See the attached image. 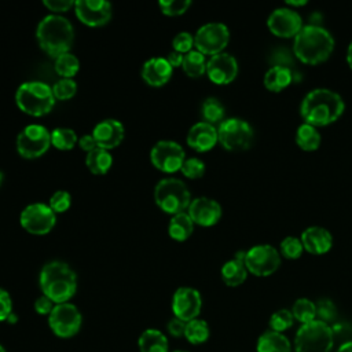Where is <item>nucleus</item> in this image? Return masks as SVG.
<instances>
[{
	"instance_id": "29",
	"label": "nucleus",
	"mask_w": 352,
	"mask_h": 352,
	"mask_svg": "<svg viewBox=\"0 0 352 352\" xmlns=\"http://www.w3.org/2000/svg\"><path fill=\"white\" fill-rule=\"evenodd\" d=\"M113 164V157L109 153V150L96 147L95 150L87 153L85 157V165L88 169L95 175H104L109 172Z\"/></svg>"
},
{
	"instance_id": "12",
	"label": "nucleus",
	"mask_w": 352,
	"mask_h": 352,
	"mask_svg": "<svg viewBox=\"0 0 352 352\" xmlns=\"http://www.w3.org/2000/svg\"><path fill=\"white\" fill-rule=\"evenodd\" d=\"M19 223L29 234L45 235L55 227L56 213L47 204H30L21 212Z\"/></svg>"
},
{
	"instance_id": "40",
	"label": "nucleus",
	"mask_w": 352,
	"mask_h": 352,
	"mask_svg": "<svg viewBox=\"0 0 352 352\" xmlns=\"http://www.w3.org/2000/svg\"><path fill=\"white\" fill-rule=\"evenodd\" d=\"M180 170L188 179H199L205 173V164L202 160L197 157L186 158Z\"/></svg>"
},
{
	"instance_id": "31",
	"label": "nucleus",
	"mask_w": 352,
	"mask_h": 352,
	"mask_svg": "<svg viewBox=\"0 0 352 352\" xmlns=\"http://www.w3.org/2000/svg\"><path fill=\"white\" fill-rule=\"evenodd\" d=\"M209 336H210V329L206 320L197 318L186 323L184 338L191 345H201L206 342L209 340Z\"/></svg>"
},
{
	"instance_id": "49",
	"label": "nucleus",
	"mask_w": 352,
	"mask_h": 352,
	"mask_svg": "<svg viewBox=\"0 0 352 352\" xmlns=\"http://www.w3.org/2000/svg\"><path fill=\"white\" fill-rule=\"evenodd\" d=\"M44 6L54 12H65L70 7H74V1L72 0H44Z\"/></svg>"
},
{
	"instance_id": "14",
	"label": "nucleus",
	"mask_w": 352,
	"mask_h": 352,
	"mask_svg": "<svg viewBox=\"0 0 352 352\" xmlns=\"http://www.w3.org/2000/svg\"><path fill=\"white\" fill-rule=\"evenodd\" d=\"M151 164L165 173H175L182 169L186 160L183 147L175 140H160L150 151Z\"/></svg>"
},
{
	"instance_id": "2",
	"label": "nucleus",
	"mask_w": 352,
	"mask_h": 352,
	"mask_svg": "<svg viewBox=\"0 0 352 352\" xmlns=\"http://www.w3.org/2000/svg\"><path fill=\"white\" fill-rule=\"evenodd\" d=\"M38 285L43 294L55 304L69 302L77 292V276L69 264L55 260L43 265Z\"/></svg>"
},
{
	"instance_id": "15",
	"label": "nucleus",
	"mask_w": 352,
	"mask_h": 352,
	"mask_svg": "<svg viewBox=\"0 0 352 352\" xmlns=\"http://www.w3.org/2000/svg\"><path fill=\"white\" fill-rule=\"evenodd\" d=\"M202 309V297L201 293L188 286L179 287L172 297V312L175 318L190 322L192 319H197Z\"/></svg>"
},
{
	"instance_id": "26",
	"label": "nucleus",
	"mask_w": 352,
	"mask_h": 352,
	"mask_svg": "<svg viewBox=\"0 0 352 352\" xmlns=\"http://www.w3.org/2000/svg\"><path fill=\"white\" fill-rule=\"evenodd\" d=\"M139 352H169L168 337L158 329H146L138 338Z\"/></svg>"
},
{
	"instance_id": "6",
	"label": "nucleus",
	"mask_w": 352,
	"mask_h": 352,
	"mask_svg": "<svg viewBox=\"0 0 352 352\" xmlns=\"http://www.w3.org/2000/svg\"><path fill=\"white\" fill-rule=\"evenodd\" d=\"M334 331L330 324L315 319L298 327L294 336V352H331Z\"/></svg>"
},
{
	"instance_id": "9",
	"label": "nucleus",
	"mask_w": 352,
	"mask_h": 352,
	"mask_svg": "<svg viewBox=\"0 0 352 352\" xmlns=\"http://www.w3.org/2000/svg\"><path fill=\"white\" fill-rule=\"evenodd\" d=\"M48 326L56 337L72 338L82 326V315L72 302L55 304L54 309L48 315Z\"/></svg>"
},
{
	"instance_id": "16",
	"label": "nucleus",
	"mask_w": 352,
	"mask_h": 352,
	"mask_svg": "<svg viewBox=\"0 0 352 352\" xmlns=\"http://www.w3.org/2000/svg\"><path fill=\"white\" fill-rule=\"evenodd\" d=\"M270 32L278 37H296L302 29L300 14L287 7L275 8L267 19Z\"/></svg>"
},
{
	"instance_id": "45",
	"label": "nucleus",
	"mask_w": 352,
	"mask_h": 352,
	"mask_svg": "<svg viewBox=\"0 0 352 352\" xmlns=\"http://www.w3.org/2000/svg\"><path fill=\"white\" fill-rule=\"evenodd\" d=\"M12 300L10 293L0 287V322H7L8 316L12 314Z\"/></svg>"
},
{
	"instance_id": "18",
	"label": "nucleus",
	"mask_w": 352,
	"mask_h": 352,
	"mask_svg": "<svg viewBox=\"0 0 352 352\" xmlns=\"http://www.w3.org/2000/svg\"><path fill=\"white\" fill-rule=\"evenodd\" d=\"M206 74L214 84H228L238 74V62L231 54H216L208 59Z\"/></svg>"
},
{
	"instance_id": "33",
	"label": "nucleus",
	"mask_w": 352,
	"mask_h": 352,
	"mask_svg": "<svg viewBox=\"0 0 352 352\" xmlns=\"http://www.w3.org/2000/svg\"><path fill=\"white\" fill-rule=\"evenodd\" d=\"M290 311L293 314L294 320L300 322L301 324L309 323L316 319V305L314 301H311L308 298L296 300Z\"/></svg>"
},
{
	"instance_id": "21",
	"label": "nucleus",
	"mask_w": 352,
	"mask_h": 352,
	"mask_svg": "<svg viewBox=\"0 0 352 352\" xmlns=\"http://www.w3.org/2000/svg\"><path fill=\"white\" fill-rule=\"evenodd\" d=\"M219 142L217 128L209 122L199 121L194 124L187 133V144L195 151L204 153L214 147Z\"/></svg>"
},
{
	"instance_id": "51",
	"label": "nucleus",
	"mask_w": 352,
	"mask_h": 352,
	"mask_svg": "<svg viewBox=\"0 0 352 352\" xmlns=\"http://www.w3.org/2000/svg\"><path fill=\"white\" fill-rule=\"evenodd\" d=\"M183 58H184L183 54H180V52H177V51H170V52L168 54V56H166V60L169 62V65H170L172 67H179V66H182V63H183Z\"/></svg>"
},
{
	"instance_id": "7",
	"label": "nucleus",
	"mask_w": 352,
	"mask_h": 352,
	"mask_svg": "<svg viewBox=\"0 0 352 352\" xmlns=\"http://www.w3.org/2000/svg\"><path fill=\"white\" fill-rule=\"evenodd\" d=\"M154 201L165 213L177 214L188 209L191 195L184 182L176 177H165L154 188Z\"/></svg>"
},
{
	"instance_id": "53",
	"label": "nucleus",
	"mask_w": 352,
	"mask_h": 352,
	"mask_svg": "<svg viewBox=\"0 0 352 352\" xmlns=\"http://www.w3.org/2000/svg\"><path fill=\"white\" fill-rule=\"evenodd\" d=\"M346 62H348V66L352 69V41L349 43L346 50Z\"/></svg>"
},
{
	"instance_id": "35",
	"label": "nucleus",
	"mask_w": 352,
	"mask_h": 352,
	"mask_svg": "<svg viewBox=\"0 0 352 352\" xmlns=\"http://www.w3.org/2000/svg\"><path fill=\"white\" fill-rule=\"evenodd\" d=\"M77 142V135L70 128H55L51 132V144L59 150H70Z\"/></svg>"
},
{
	"instance_id": "52",
	"label": "nucleus",
	"mask_w": 352,
	"mask_h": 352,
	"mask_svg": "<svg viewBox=\"0 0 352 352\" xmlns=\"http://www.w3.org/2000/svg\"><path fill=\"white\" fill-rule=\"evenodd\" d=\"M336 352H352V340L342 342Z\"/></svg>"
},
{
	"instance_id": "44",
	"label": "nucleus",
	"mask_w": 352,
	"mask_h": 352,
	"mask_svg": "<svg viewBox=\"0 0 352 352\" xmlns=\"http://www.w3.org/2000/svg\"><path fill=\"white\" fill-rule=\"evenodd\" d=\"M172 45H173V51H177L184 55L192 50L194 37L188 32H180L173 37Z\"/></svg>"
},
{
	"instance_id": "38",
	"label": "nucleus",
	"mask_w": 352,
	"mask_h": 352,
	"mask_svg": "<svg viewBox=\"0 0 352 352\" xmlns=\"http://www.w3.org/2000/svg\"><path fill=\"white\" fill-rule=\"evenodd\" d=\"M55 99L67 100L72 99L77 92V84L73 78H60L52 85Z\"/></svg>"
},
{
	"instance_id": "24",
	"label": "nucleus",
	"mask_w": 352,
	"mask_h": 352,
	"mask_svg": "<svg viewBox=\"0 0 352 352\" xmlns=\"http://www.w3.org/2000/svg\"><path fill=\"white\" fill-rule=\"evenodd\" d=\"M246 252L239 250L235 253L234 258L226 261L220 270L223 282L230 287H236L242 285L248 278V268L245 264Z\"/></svg>"
},
{
	"instance_id": "56",
	"label": "nucleus",
	"mask_w": 352,
	"mask_h": 352,
	"mask_svg": "<svg viewBox=\"0 0 352 352\" xmlns=\"http://www.w3.org/2000/svg\"><path fill=\"white\" fill-rule=\"evenodd\" d=\"M3 180H4V175H3V172L0 170V187H1V184H3Z\"/></svg>"
},
{
	"instance_id": "10",
	"label": "nucleus",
	"mask_w": 352,
	"mask_h": 352,
	"mask_svg": "<svg viewBox=\"0 0 352 352\" xmlns=\"http://www.w3.org/2000/svg\"><path fill=\"white\" fill-rule=\"evenodd\" d=\"M230 41V30L221 22H209L202 25L194 36V47L204 55H216L223 52Z\"/></svg>"
},
{
	"instance_id": "32",
	"label": "nucleus",
	"mask_w": 352,
	"mask_h": 352,
	"mask_svg": "<svg viewBox=\"0 0 352 352\" xmlns=\"http://www.w3.org/2000/svg\"><path fill=\"white\" fill-rule=\"evenodd\" d=\"M206 63L208 60L202 52L197 50H191L190 52L184 54L182 67L188 77L197 78V77H201L204 73H206Z\"/></svg>"
},
{
	"instance_id": "34",
	"label": "nucleus",
	"mask_w": 352,
	"mask_h": 352,
	"mask_svg": "<svg viewBox=\"0 0 352 352\" xmlns=\"http://www.w3.org/2000/svg\"><path fill=\"white\" fill-rule=\"evenodd\" d=\"M80 69V62L78 59L70 54V52H66V54H62L60 56L55 58V70L59 76H62L63 78H72L77 74Z\"/></svg>"
},
{
	"instance_id": "17",
	"label": "nucleus",
	"mask_w": 352,
	"mask_h": 352,
	"mask_svg": "<svg viewBox=\"0 0 352 352\" xmlns=\"http://www.w3.org/2000/svg\"><path fill=\"white\" fill-rule=\"evenodd\" d=\"M74 11L80 22L91 28L103 26L111 18V4L104 0H77Z\"/></svg>"
},
{
	"instance_id": "39",
	"label": "nucleus",
	"mask_w": 352,
	"mask_h": 352,
	"mask_svg": "<svg viewBox=\"0 0 352 352\" xmlns=\"http://www.w3.org/2000/svg\"><path fill=\"white\" fill-rule=\"evenodd\" d=\"M304 250L302 242L300 238L296 236H286L285 239H282L280 242V253L286 257V258H298L301 256Z\"/></svg>"
},
{
	"instance_id": "50",
	"label": "nucleus",
	"mask_w": 352,
	"mask_h": 352,
	"mask_svg": "<svg viewBox=\"0 0 352 352\" xmlns=\"http://www.w3.org/2000/svg\"><path fill=\"white\" fill-rule=\"evenodd\" d=\"M78 146H80L82 150H85L87 153H89V151H92V150H95V148L98 147V144H96V142H95V139H94L92 135H82V136L78 139Z\"/></svg>"
},
{
	"instance_id": "54",
	"label": "nucleus",
	"mask_w": 352,
	"mask_h": 352,
	"mask_svg": "<svg viewBox=\"0 0 352 352\" xmlns=\"http://www.w3.org/2000/svg\"><path fill=\"white\" fill-rule=\"evenodd\" d=\"M287 6H294V7H298V6H305L307 4V0H300V1H293V0H287L286 1Z\"/></svg>"
},
{
	"instance_id": "43",
	"label": "nucleus",
	"mask_w": 352,
	"mask_h": 352,
	"mask_svg": "<svg viewBox=\"0 0 352 352\" xmlns=\"http://www.w3.org/2000/svg\"><path fill=\"white\" fill-rule=\"evenodd\" d=\"M72 205V195L67 191H55L50 198V206L55 213L66 212Z\"/></svg>"
},
{
	"instance_id": "25",
	"label": "nucleus",
	"mask_w": 352,
	"mask_h": 352,
	"mask_svg": "<svg viewBox=\"0 0 352 352\" xmlns=\"http://www.w3.org/2000/svg\"><path fill=\"white\" fill-rule=\"evenodd\" d=\"M293 346L283 333L267 330L258 336L256 352H292Z\"/></svg>"
},
{
	"instance_id": "22",
	"label": "nucleus",
	"mask_w": 352,
	"mask_h": 352,
	"mask_svg": "<svg viewBox=\"0 0 352 352\" xmlns=\"http://www.w3.org/2000/svg\"><path fill=\"white\" fill-rule=\"evenodd\" d=\"M173 73V67L169 65L166 58H150L143 63L142 77L151 87L165 85Z\"/></svg>"
},
{
	"instance_id": "1",
	"label": "nucleus",
	"mask_w": 352,
	"mask_h": 352,
	"mask_svg": "<svg viewBox=\"0 0 352 352\" xmlns=\"http://www.w3.org/2000/svg\"><path fill=\"white\" fill-rule=\"evenodd\" d=\"M345 103L340 94L329 88L309 91L300 106V114L305 124L324 126L337 121L344 113Z\"/></svg>"
},
{
	"instance_id": "30",
	"label": "nucleus",
	"mask_w": 352,
	"mask_h": 352,
	"mask_svg": "<svg viewBox=\"0 0 352 352\" xmlns=\"http://www.w3.org/2000/svg\"><path fill=\"white\" fill-rule=\"evenodd\" d=\"M320 133L318 132L316 126L309 125V124H301L297 128L296 132V143L298 144L300 148L305 151H314L320 146Z\"/></svg>"
},
{
	"instance_id": "8",
	"label": "nucleus",
	"mask_w": 352,
	"mask_h": 352,
	"mask_svg": "<svg viewBox=\"0 0 352 352\" xmlns=\"http://www.w3.org/2000/svg\"><path fill=\"white\" fill-rule=\"evenodd\" d=\"M253 128L242 118H227L217 126V136L221 146L230 151H242L250 147L253 140Z\"/></svg>"
},
{
	"instance_id": "42",
	"label": "nucleus",
	"mask_w": 352,
	"mask_h": 352,
	"mask_svg": "<svg viewBox=\"0 0 352 352\" xmlns=\"http://www.w3.org/2000/svg\"><path fill=\"white\" fill-rule=\"evenodd\" d=\"M158 6L165 15L176 16V15L184 14L191 6V1L190 0H162V1H158Z\"/></svg>"
},
{
	"instance_id": "36",
	"label": "nucleus",
	"mask_w": 352,
	"mask_h": 352,
	"mask_svg": "<svg viewBox=\"0 0 352 352\" xmlns=\"http://www.w3.org/2000/svg\"><path fill=\"white\" fill-rule=\"evenodd\" d=\"M202 117L205 122L214 125L216 122H221L224 118V106L216 98H208L202 103Z\"/></svg>"
},
{
	"instance_id": "58",
	"label": "nucleus",
	"mask_w": 352,
	"mask_h": 352,
	"mask_svg": "<svg viewBox=\"0 0 352 352\" xmlns=\"http://www.w3.org/2000/svg\"><path fill=\"white\" fill-rule=\"evenodd\" d=\"M172 352H188V351H182V349H177V351H172Z\"/></svg>"
},
{
	"instance_id": "4",
	"label": "nucleus",
	"mask_w": 352,
	"mask_h": 352,
	"mask_svg": "<svg viewBox=\"0 0 352 352\" xmlns=\"http://www.w3.org/2000/svg\"><path fill=\"white\" fill-rule=\"evenodd\" d=\"M36 37L38 45L45 54L52 58H58L62 54L69 52L72 48L74 30L66 18L58 14H51L38 22Z\"/></svg>"
},
{
	"instance_id": "55",
	"label": "nucleus",
	"mask_w": 352,
	"mask_h": 352,
	"mask_svg": "<svg viewBox=\"0 0 352 352\" xmlns=\"http://www.w3.org/2000/svg\"><path fill=\"white\" fill-rule=\"evenodd\" d=\"M7 322H8L10 324H14V323H16V322H18V316H16V314H15V312H12V314L8 316Z\"/></svg>"
},
{
	"instance_id": "41",
	"label": "nucleus",
	"mask_w": 352,
	"mask_h": 352,
	"mask_svg": "<svg viewBox=\"0 0 352 352\" xmlns=\"http://www.w3.org/2000/svg\"><path fill=\"white\" fill-rule=\"evenodd\" d=\"M315 305H316V319L327 324L336 319L337 308L331 300L320 298L318 302H315Z\"/></svg>"
},
{
	"instance_id": "20",
	"label": "nucleus",
	"mask_w": 352,
	"mask_h": 352,
	"mask_svg": "<svg viewBox=\"0 0 352 352\" xmlns=\"http://www.w3.org/2000/svg\"><path fill=\"white\" fill-rule=\"evenodd\" d=\"M124 125L114 118H106L98 122L92 131V136L98 147L110 150L117 147L124 139Z\"/></svg>"
},
{
	"instance_id": "28",
	"label": "nucleus",
	"mask_w": 352,
	"mask_h": 352,
	"mask_svg": "<svg viewBox=\"0 0 352 352\" xmlns=\"http://www.w3.org/2000/svg\"><path fill=\"white\" fill-rule=\"evenodd\" d=\"M192 231H194V221L191 220L187 212H182L172 216L168 226V232L172 239L183 242L190 238Z\"/></svg>"
},
{
	"instance_id": "19",
	"label": "nucleus",
	"mask_w": 352,
	"mask_h": 352,
	"mask_svg": "<svg viewBox=\"0 0 352 352\" xmlns=\"http://www.w3.org/2000/svg\"><path fill=\"white\" fill-rule=\"evenodd\" d=\"M194 224L202 227L214 226L221 217V206L217 201L208 197H198L190 202L187 209Z\"/></svg>"
},
{
	"instance_id": "23",
	"label": "nucleus",
	"mask_w": 352,
	"mask_h": 352,
	"mask_svg": "<svg viewBox=\"0 0 352 352\" xmlns=\"http://www.w3.org/2000/svg\"><path fill=\"white\" fill-rule=\"evenodd\" d=\"M300 239L304 249L311 254H324L331 249L333 245L331 234L326 228L319 226L305 228Z\"/></svg>"
},
{
	"instance_id": "11",
	"label": "nucleus",
	"mask_w": 352,
	"mask_h": 352,
	"mask_svg": "<svg viewBox=\"0 0 352 352\" xmlns=\"http://www.w3.org/2000/svg\"><path fill=\"white\" fill-rule=\"evenodd\" d=\"M51 146V133L38 124L26 125L16 136V150L23 158L41 157Z\"/></svg>"
},
{
	"instance_id": "46",
	"label": "nucleus",
	"mask_w": 352,
	"mask_h": 352,
	"mask_svg": "<svg viewBox=\"0 0 352 352\" xmlns=\"http://www.w3.org/2000/svg\"><path fill=\"white\" fill-rule=\"evenodd\" d=\"M271 63H272V66H283V67L290 69L293 62H292V56H290L289 51L279 48V50H275V52L272 54Z\"/></svg>"
},
{
	"instance_id": "13",
	"label": "nucleus",
	"mask_w": 352,
	"mask_h": 352,
	"mask_svg": "<svg viewBox=\"0 0 352 352\" xmlns=\"http://www.w3.org/2000/svg\"><path fill=\"white\" fill-rule=\"evenodd\" d=\"M245 264L256 276H270L280 265V254L271 245H256L246 250Z\"/></svg>"
},
{
	"instance_id": "47",
	"label": "nucleus",
	"mask_w": 352,
	"mask_h": 352,
	"mask_svg": "<svg viewBox=\"0 0 352 352\" xmlns=\"http://www.w3.org/2000/svg\"><path fill=\"white\" fill-rule=\"evenodd\" d=\"M54 307H55V302L54 301H51L47 296H44V294H41L40 297H37L36 298V301H34V311H36V314H38V315H50L51 314V311L54 309Z\"/></svg>"
},
{
	"instance_id": "3",
	"label": "nucleus",
	"mask_w": 352,
	"mask_h": 352,
	"mask_svg": "<svg viewBox=\"0 0 352 352\" xmlns=\"http://www.w3.org/2000/svg\"><path fill=\"white\" fill-rule=\"evenodd\" d=\"M334 50L333 34L320 25H307L294 37L293 52L304 63L318 65L326 60Z\"/></svg>"
},
{
	"instance_id": "48",
	"label": "nucleus",
	"mask_w": 352,
	"mask_h": 352,
	"mask_svg": "<svg viewBox=\"0 0 352 352\" xmlns=\"http://www.w3.org/2000/svg\"><path fill=\"white\" fill-rule=\"evenodd\" d=\"M166 330L168 333L175 337V338H179V337H184V330H186V322L177 319V318H172L168 324H166Z\"/></svg>"
},
{
	"instance_id": "57",
	"label": "nucleus",
	"mask_w": 352,
	"mask_h": 352,
	"mask_svg": "<svg viewBox=\"0 0 352 352\" xmlns=\"http://www.w3.org/2000/svg\"><path fill=\"white\" fill-rule=\"evenodd\" d=\"M0 352H7V351H6V348H4L1 344H0Z\"/></svg>"
},
{
	"instance_id": "37",
	"label": "nucleus",
	"mask_w": 352,
	"mask_h": 352,
	"mask_svg": "<svg viewBox=\"0 0 352 352\" xmlns=\"http://www.w3.org/2000/svg\"><path fill=\"white\" fill-rule=\"evenodd\" d=\"M294 323V318L290 309L282 308L275 311L271 316H270V330L276 331V333H283L285 330L290 329Z\"/></svg>"
},
{
	"instance_id": "27",
	"label": "nucleus",
	"mask_w": 352,
	"mask_h": 352,
	"mask_svg": "<svg viewBox=\"0 0 352 352\" xmlns=\"http://www.w3.org/2000/svg\"><path fill=\"white\" fill-rule=\"evenodd\" d=\"M293 81V72L283 66H271L264 74V85L271 92H280Z\"/></svg>"
},
{
	"instance_id": "5",
	"label": "nucleus",
	"mask_w": 352,
	"mask_h": 352,
	"mask_svg": "<svg viewBox=\"0 0 352 352\" xmlns=\"http://www.w3.org/2000/svg\"><path fill=\"white\" fill-rule=\"evenodd\" d=\"M55 100L52 87L43 81H26L18 87L15 94L16 106L23 113L33 117L48 114Z\"/></svg>"
}]
</instances>
